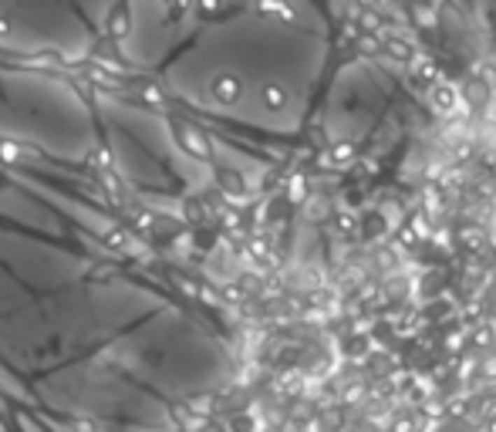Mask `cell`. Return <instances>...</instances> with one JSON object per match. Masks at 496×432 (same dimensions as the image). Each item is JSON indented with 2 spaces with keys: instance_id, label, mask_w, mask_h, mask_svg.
<instances>
[{
  "instance_id": "obj_1",
  "label": "cell",
  "mask_w": 496,
  "mask_h": 432,
  "mask_svg": "<svg viewBox=\"0 0 496 432\" xmlns=\"http://www.w3.org/2000/svg\"><path fill=\"white\" fill-rule=\"evenodd\" d=\"M429 105L436 109L439 115H456L459 109H462V95H459V88L453 85V81H446V78H436L432 81V92H429Z\"/></svg>"
},
{
  "instance_id": "obj_2",
  "label": "cell",
  "mask_w": 496,
  "mask_h": 432,
  "mask_svg": "<svg viewBox=\"0 0 496 432\" xmlns=\"http://www.w3.org/2000/svg\"><path fill=\"white\" fill-rule=\"evenodd\" d=\"M382 51H388L395 61H412V57L419 55V51H416V44L405 38V34H399V31H385V34H382Z\"/></svg>"
},
{
  "instance_id": "obj_3",
  "label": "cell",
  "mask_w": 496,
  "mask_h": 432,
  "mask_svg": "<svg viewBox=\"0 0 496 432\" xmlns=\"http://www.w3.org/2000/svg\"><path fill=\"white\" fill-rule=\"evenodd\" d=\"M459 95H462V102H469L473 109H483V105L490 102V88H486L483 81H476V78H473V81H469V85H466Z\"/></svg>"
},
{
  "instance_id": "obj_4",
  "label": "cell",
  "mask_w": 496,
  "mask_h": 432,
  "mask_svg": "<svg viewBox=\"0 0 496 432\" xmlns=\"http://www.w3.org/2000/svg\"><path fill=\"white\" fill-rule=\"evenodd\" d=\"M351 159H355V146H351V142H334L331 152L325 155L327 166H348Z\"/></svg>"
},
{
  "instance_id": "obj_5",
  "label": "cell",
  "mask_w": 496,
  "mask_h": 432,
  "mask_svg": "<svg viewBox=\"0 0 496 432\" xmlns=\"http://www.w3.org/2000/svg\"><path fill=\"white\" fill-rule=\"evenodd\" d=\"M260 98H264V105H267V109L277 112V109H284V105H287V88H281L277 81H270L267 88L260 92Z\"/></svg>"
},
{
  "instance_id": "obj_6",
  "label": "cell",
  "mask_w": 496,
  "mask_h": 432,
  "mask_svg": "<svg viewBox=\"0 0 496 432\" xmlns=\"http://www.w3.org/2000/svg\"><path fill=\"white\" fill-rule=\"evenodd\" d=\"M412 18L419 20V24H425V27H436V24H439L436 11H432L429 4H422V0H416V4H412Z\"/></svg>"
},
{
  "instance_id": "obj_7",
  "label": "cell",
  "mask_w": 496,
  "mask_h": 432,
  "mask_svg": "<svg viewBox=\"0 0 496 432\" xmlns=\"http://www.w3.org/2000/svg\"><path fill=\"white\" fill-rule=\"evenodd\" d=\"M473 78H476V81H483L486 88H496V64H490V61H479L476 68H473Z\"/></svg>"
},
{
  "instance_id": "obj_8",
  "label": "cell",
  "mask_w": 496,
  "mask_h": 432,
  "mask_svg": "<svg viewBox=\"0 0 496 432\" xmlns=\"http://www.w3.org/2000/svg\"><path fill=\"white\" fill-rule=\"evenodd\" d=\"M304 193H307V179L297 176V179L290 183V196H294V200H304Z\"/></svg>"
},
{
  "instance_id": "obj_9",
  "label": "cell",
  "mask_w": 496,
  "mask_h": 432,
  "mask_svg": "<svg viewBox=\"0 0 496 432\" xmlns=\"http://www.w3.org/2000/svg\"><path fill=\"white\" fill-rule=\"evenodd\" d=\"M388 0H362V7H371V11H382Z\"/></svg>"
}]
</instances>
